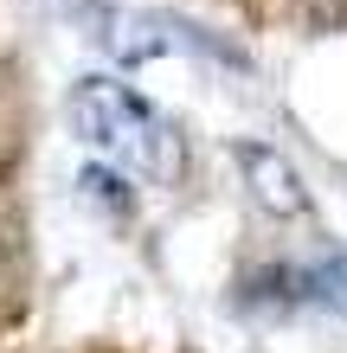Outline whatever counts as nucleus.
<instances>
[{"instance_id":"nucleus-1","label":"nucleus","mask_w":347,"mask_h":353,"mask_svg":"<svg viewBox=\"0 0 347 353\" xmlns=\"http://www.w3.org/2000/svg\"><path fill=\"white\" fill-rule=\"evenodd\" d=\"M65 116H71L77 141H90V148L129 161V168L155 174V180H174L180 174V141H174V129L129 84H116V77H77Z\"/></svg>"},{"instance_id":"nucleus-2","label":"nucleus","mask_w":347,"mask_h":353,"mask_svg":"<svg viewBox=\"0 0 347 353\" xmlns=\"http://www.w3.org/2000/svg\"><path fill=\"white\" fill-rule=\"evenodd\" d=\"M232 168L244 174V193L257 199V212H270V219H309L315 212L296 161L283 148H270V141H232Z\"/></svg>"}]
</instances>
